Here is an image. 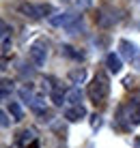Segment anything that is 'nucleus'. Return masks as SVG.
<instances>
[{
	"mask_svg": "<svg viewBox=\"0 0 140 148\" xmlns=\"http://www.w3.org/2000/svg\"><path fill=\"white\" fill-rule=\"evenodd\" d=\"M114 122L121 131H129L132 127L140 125V95L132 97L125 105L116 110V116H114Z\"/></svg>",
	"mask_w": 140,
	"mask_h": 148,
	"instance_id": "f257e3e1",
	"label": "nucleus"
},
{
	"mask_svg": "<svg viewBox=\"0 0 140 148\" xmlns=\"http://www.w3.org/2000/svg\"><path fill=\"white\" fill-rule=\"evenodd\" d=\"M108 95H110V79H108L106 73L97 71L93 82L89 84V99L95 105H103L106 99H108Z\"/></svg>",
	"mask_w": 140,
	"mask_h": 148,
	"instance_id": "f03ea898",
	"label": "nucleus"
},
{
	"mask_svg": "<svg viewBox=\"0 0 140 148\" xmlns=\"http://www.w3.org/2000/svg\"><path fill=\"white\" fill-rule=\"evenodd\" d=\"M28 58H30V62H33L35 67H41V64H45L48 49H45L41 43H35V45H30V49H28Z\"/></svg>",
	"mask_w": 140,
	"mask_h": 148,
	"instance_id": "7ed1b4c3",
	"label": "nucleus"
},
{
	"mask_svg": "<svg viewBox=\"0 0 140 148\" xmlns=\"http://www.w3.org/2000/svg\"><path fill=\"white\" fill-rule=\"evenodd\" d=\"M19 11L37 19V17H43V15L52 13V11H54V9H52L50 4H37V7H33V4H22V7H19Z\"/></svg>",
	"mask_w": 140,
	"mask_h": 148,
	"instance_id": "20e7f679",
	"label": "nucleus"
},
{
	"mask_svg": "<svg viewBox=\"0 0 140 148\" xmlns=\"http://www.w3.org/2000/svg\"><path fill=\"white\" fill-rule=\"evenodd\" d=\"M119 49H121V56H123V58H127L129 62H132V60H138V58H140L138 47H136L134 43H129V41H125V39L119 43Z\"/></svg>",
	"mask_w": 140,
	"mask_h": 148,
	"instance_id": "39448f33",
	"label": "nucleus"
},
{
	"mask_svg": "<svg viewBox=\"0 0 140 148\" xmlns=\"http://www.w3.org/2000/svg\"><path fill=\"white\" fill-rule=\"evenodd\" d=\"M35 140H37V131H35L33 127H28V129L19 131V135L15 137V144L19 148H28V144H33Z\"/></svg>",
	"mask_w": 140,
	"mask_h": 148,
	"instance_id": "423d86ee",
	"label": "nucleus"
},
{
	"mask_svg": "<svg viewBox=\"0 0 140 148\" xmlns=\"http://www.w3.org/2000/svg\"><path fill=\"white\" fill-rule=\"evenodd\" d=\"M84 116H86V110H84V105H82V103H76V105H71V108L65 110V118L71 120V122L82 120Z\"/></svg>",
	"mask_w": 140,
	"mask_h": 148,
	"instance_id": "0eeeda50",
	"label": "nucleus"
},
{
	"mask_svg": "<svg viewBox=\"0 0 140 148\" xmlns=\"http://www.w3.org/2000/svg\"><path fill=\"white\" fill-rule=\"evenodd\" d=\"M106 67L110 69L112 73H119L121 67H123V64H121V58H119L116 54H108V56H106Z\"/></svg>",
	"mask_w": 140,
	"mask_h": 148,
	"instance_id": "6e6552de",
	"label": "nucleus"
},
{
	"mask_svg": "<svg viewBox=\"0 0 140 148\" xmlns=\"http://www.w3.org/2000/svg\"><path fill=\"white\" fill-rule=\"evenodd\" d=\"M80 101H82L80 90H78V88H69V92H67V103H69V105H76V103H80Z\"/></svg>",
	"mask_w": 140,
	"mask_h": 148,
	"instance_id": "1a4fd4ad",
	"label": "nucleus"
},
{
	"mask_svg": "<svg viewBox=\"0 0 140 148\" xmlns=\"http://www.w3.org/2000/svg\"><path fill=\"white\" fill-rule=\"evenodd\" d=\"M50 97H52V101H54V105H63L65 101H67V97L60 92L58 88H52V90H50Z\"/></svg>",
	"mask_w": 140,
	"mask_h": 148,
	"instance_id": "9d476101",
	"label": "nucleus"
},
{
	"mask_svg": "<svg viewBox=\"0 0 140 148\" xmlns=\"http://www.w3.org/2000/svg\"><path fill=\"white\" fill-rule=\"evenodd\" d=\"M9 112L13 114L15 120H22V118H24V110L19 108V103H15V101H11V103H9Z\"/></svg>",
	"mask_w": 140,
	"mask_h": 148,
	"instance_id": "9b49d317",
	"label": "nucleus"
},
{
	"mask_svg": "<svg viewBox=\"0 0 140 148\" xmlns=\"http://www.w3.org/2000/svg\"><path fill=\"white\" fill-rule=\"evenodd\" d=\"M69 79H71V82H82V79H84V69L71 71V73H69Z\"/></svg>",
	"mask_w": 140,
	"mask_h": 148,
	"instance_id": "f8f14e48",
	"label": "nucleus"
},
{
	"mask_svg": "<svg viewBox=\"0 0 140 148\" xmlns=\"http://www.w3.org/2000/svg\"><path fill=\"white\" fill-rule=\"evenodd\" d=\"M63 54L71 56V58H78V60L82 58V54H80V52H73V47H69V45H63Z\"/></svg>",
	"mask_w": 140,
	"mask_h": 148,
	"instance_id": "ddd939ff",
	"label": "nucleus"
},
{
	"mask_svg": "<svg viewBox=\"0 0 140 148\" xmlns=\"http://www.w3.org/2000/svg\"><path fill=\"white\" fill-rule=\"evenodd\" d=\"M9 49H11V39H9V34H2V54L7 56Z\"/></svg>",
	"mask_w": 140,
	"mask_h": 148,
	"instance_id": "4468645a",
	"label": "nucleus"
},
{
	"mask_svg": "<svg viewBox=\"0 0 140 148\" xmlns=\"http://www.w3.org/2000/svg\"><path fill=\"white\" fill-rule=\"evenodd\" d=\"M9 90H11V82L2 79V99H9Z\"/></svg>",
	"mask_w": 140,
	"mask_h": 148,
	"instance_id": "2eb2a0df",
	"label": "nucleus"
},
{
	"mask_svg": "<svg viewBox=\"0 0 140 148\" xmlns=\"http://www.w3.org/2000/svg\"><path fill=\"white\" fill-rule=\"evenodd\" d=\"M91 125H93V129H97V127H99V125H101V120H99V116H97V114H95V116H93V120H91Z\"/></svg>",
	"mask_w": 140,
	"mask_h": 148,
	"instance_id": "dca6fc26",
	"label": "nucleus"
},
{
	"mask_svg": "<svg viewBox=\"0 0 140 148\" xmlns=\"http://www.w3.org/2000/svg\"><path fill=\"white\" fill-rule=\"evenodd\" d=\"M0 118H2V127H9V116H7V112H2V114H0Z\"/></svg>",
	"mask_w": 140,
	"mask_h": 148,
	"instance_id": "f3484780",
	"label": "nucleus"
},
{
	"mask_svg": "<svg viewBox=\"0 0 140 148\" xmlns=\"http://www.w3.org/2000/svg\"><path fill=\"white\" fill-rule=\"evenodd\" d=\"M28 148H39V142H37V140H35V142H33V144H30Z\"/></svg>",
	"mask_w": 140,
	"mask_h": 148,
	"instance_id": "a211bd4d",
	"label": "nucleus"
}]
</instances>
